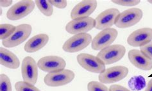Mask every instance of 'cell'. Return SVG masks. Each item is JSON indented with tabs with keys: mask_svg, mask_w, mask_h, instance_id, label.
I'll use <instances>...</instances> for the list:
<instances>
[{
	"mask_svg": "<svg viewBox=\"0 0 152 91\" xmlns=\"http://www.w3.org/2000/svg\"><path fill=\"white\" fill-rule=\"evenodd\" d=\"M129 74V69L123 66H117L106 69L98 76L99 82L102 84H113L122 80Z\"/></svg>",
	"mask_w": 152,
	"mask_h": 91,
	"instance_id": "obj_9",
	"label": "cell"
},
{
	"mask_svg": "<svg viewBox=\"0 0 152 91\" xmlns=\"http://www.w3.org/2000/svg\"><path fill=\"white\" fill-rule=\"evenodd\" d=\"M98 2L96 0H84L78 3L71 10V18L74 19L89 17L97 8Z\"/></svg>",
	"mask_w": 152,
	"mask_h": 91,
	"instance_id": "obj_15",
	"label": "cell"
},
{
	"mask_svg": "<svg viewBox=\"0 0 152 91\" xmlns=\"http://www.w3.org/2000/svg\"><path fill=\"white\" fill-rule=\"evenodd\" d=\"M152 41V28H142L133 31L127 39V42L133 47H141Z\"/></svg>",
	"mask_w": 152,
	"mask_h": 91,
	"instance_id": "obj_14",
	"label": "cell"
},
{
	"mask_svg": "<svg viewBox=\"0 0 152 91\" xmlns=\"http://www.w3.org/2000/svg\"><path fill=\"white\" fill-rule=\"evenodd\" d=\"M109 90L110 91H131L128 89L125 88V87L121 86L120 85H118V84L111 85L110 87Z\"/></svg>",
	"mask_w": 152,
	"mask_h": 91,
	"instance_id": "obj_28",
	"label": "cell"
},
{
	"mask_svg": "<svg viewBox=\"0 0 152 91\" xmlns=\"http://www.w3.org/2000/svg\"><path fill=\"white\" fill-rule=\"evenodd\" d=\"M13 1L12 0H1L0 1V5L1 7H8L12 4Z\"/></svg>",
	"mask_w": 152,
	"mask_h": 91,
	"instance_id": "obj_29",
	"label": "cell"
},
{
	"mask_svg": "<svg viewBox=\"0 0 152 91\" xmlns=\"http://www.w3.org/2000/svg\"><path fill=\"white\" fill-rule=\"evenodd\" d=\"M112 2L119 5L132 7L137 5L141 1L139 0H113Z\"/></svg>",
	"mask_w": 152,
	"mask_h": 91,
	"instance_id": "obj_25",
	"label": "cell"
},
{
	"mask_svg": "<svg viewBox=\"0 0 152 91\" xmlns=\"http://www.w3.org/2000/svg\"><path fill=\"white\" fill-rule=\"evenodd\" d=\"M50 2L52 5L60 9H65L67 5L66 0H50Z\"/></svg>",
	"mask_w": 152,
	"mask_h": 91,
	"instance_id": "obj_27",
	"label": "cell"
},
{
	"mask_svg": "<svg viewBox=\"0 0 152 91\" xmlns=\"http://www.w3.org/2000/svg\"><path fill=\"white\" fill-rule=\"evenodd\" d=\"M140 51L152 60V41L145 46L140 47Z\"/></svg>",
	"mask_w": 152,
	"mask_h": 91,
	"instance_id": "obj_26",
	"label": "cell"
},
{
	"mask_svg": "<svg viewBox=\"0 0 152 91\" xmlns=\"http://www.w3.org/2000/svg\"><path fill=\"white\" fill-rule=\"evenodd\" d=\"M75 74L73 71L62 69L48 73L44 78L45 84L51 87H61L69 84L74 80Z\"/></svg>",
	"mask_w": 152,
	"mask_h": 91,
	"instance_id": "obj_1",
	"label": "cell"
},
{
	"mask_svg": "<svg viewBox=\"0 0 152 91\" xmlns=\"http://www.w3.org/2000/svg\"><path fill=\"white\" fill-rule=\"evenodd\" d=\"M0 64L12 69H18L20 62L18 57L10 51L4 47H0Z\"/></svg>",
	"mask_w": 152,
	"mask_h": 91,
	"instance_id": "obj_18",
	"label": "cell"
},
{
	"mask_svg": "<svg viewBox=\"0 0 152 91\" xmlns=\"http://www.w3.org/2000/svg\"><path fill=\"white\" fill-rule=\"evenodd\" d=\"M35 3L32 0H23L10 8L7 12V17L11 21H17L25 17L35 9Z\"/></svg>",
	"mask_w": 152,
	"mask_h": 91,
	"instance_id": "obj_6",
	"label": "cell"
},
{
	"mask_svg": "<svg viewBox=\"0 0 152 91\" xmlns=\"http://www.w3.org/2000/svg\"><path fill=\"white\" fill-rule=\"evenodd\" d=\"M128 57L132 64L135 68L143 71L152 69V60L138 50H132L128 53Z\"/></svg>",
	"mask_w": 152,
	"mask_h": 91,
	"instance_id": "obj_16",
	"label": "cell"
},
{
	"mask_svg": "<svg viewBox=\"0 0 152 91\" xmlns=\"http://www.w3.org/2000/svg\"><path fill=\"white\" fill-rule=\"evenodd\" d=\"M120 14L117 9H109L102 12L95 19V28L98 30L111 28Z\"/></svg>",
	"mask_w": 152,
	"mask_h": 91,
	"instance_id": "obj_13",
	"label": "cell"
},
{
	"mask_svg": "<svg viewBox=\"0 0 152 91\" xmlns=\"http://www.w3.org/2000/svg\"><path fill=\"white\" fill-rule=\"evenodd\" d=\"M145 91H152V79L148 83V85Z\"/></svg>",
	"mask_w": 152,
	"mask_h": 91,
	"instance_id": "obj_30",
	"label": "cell"
},
{
	"mask_svg": "<svg viewBox=\"0 0 152 91\" xmlns=\"http://www.w3.org/2000/svg\"><path fill=\"white\" fill-rule=\"evenodd\" d=\"M118 35V31L111 28L102 30L99 32L91 42V47L94 50H102L111 44L116 39Z\"/></svg>",
	"mask_w": 152,
	"mask_h": 91,
	"instance_id": "obj_8",
	"label": "cell"
},
{
	"mask_svg": "<svg viewBox=\"0 0 152 91\" xmlns=\"http://www.w3.org/2000/svg\"><path fill=\"white\" fill-rule=\"evenodd\" d=\"M143 16L142 10L132 8L120 13L116 18L115 25L119 28H126L133 26L141 20Z\"/></svg>",
	"mask_w": 152,
	"mask_h": 91,
	"instance_id": "obj_2",
	"label": "cell"
},
{
	"mask_svg": "<svg viewBox=\"0 0 152 91\" xmlns=\"http://www.w3.org/2000/svg\"><path fill=\"white\" fill-rule=\"evenodd\" d=\"M125 53V46L121 44H114L101 50L98 53L97 57L105 65H110L121 60Z\"/></svg>",
	"mask_w": 152,
	"mask_h": 91,
	"instance_id": "obj_4",
	"label": "cell"
},
{
	"mask_svg": "<svg viewBox=\"0 0 152 91\" xmlns=\"http://www.w3.org/2000/svg\"><path fill=\"white\" fill-rule=\"evenodd\" d=\"M148 1L150 3L152 4V0H149V1Z\"/></svg>",
	"mask_w": 152,
	"mask_h": 91,
	"instance_id": "obj_31",
	"label": "cell"
},
{
	"mask_svg": "<svg viewBox=\"0 0 152 91\" xmlns=\"http://www.w3.org/2000/svg\"><path fill=\"white\" fill-rule=\"evenodd\" d=\"M37 66L41 70L50 73L64 69L66 62L64 59L61 57L51 55L40 58Z\"/></svg>",
	"mask_w": 152,
	"mask_h": 91,
	"instance_id": "obj_11",
	"label": "cell"
},
{
	"mask_svg": "<svg viewBox=\"0 0 152 91\" xmlns=\"http://www.w3.org/2000/svg\"><path fill=\"white\" fill-rule=\"evenodd\" d=\"M32 30V27L28 24H21L15 26L13 33L2 42L6 47H16L25 42L29 37Z\"/></svg>",
	"mask_w": 152,
	"mask_h": 91,
	"instance_id": "obj_3",
	"label": "cell"
},
{
	"mask_svg": "<svg viewBox=\"0 0 152 91\" xmlns=\"http://www.w3.org/2000/svg\"><path fill=\"white\" fill-rule=\"evenodd\" d=\"M35 5L45 16L50 17L53 14V8L50 1L46 0H36L35 1Z\"/></svg>",
	"mask_w": 152,
	"mask_h": 91,
	"instance_id": "obj_19",
	"label": "cell"
},
{
	"mask_svg": "<svg viewBox=\"0 0 152 91\" xmlns=\"http://www.w3.org/2000/svg\"><path fill=\"white\" fill-rule=\"evenodd\" d=\"M77 59L79 65L89 72L100 74L106 69L105 64L98 57L93 55L80 53Z\"/></svg>",
	"mask_w": 152,
	"mask_h": 91,
	"instance_id": "obj_7",
	"label": "cell"
},
{
	"mask_svg": "<svg viewBox=\"0 0 152 91\" xmlns=\"http://www.w3.org/2000/svg\"><path fill=\"white\" fill-rule=\"evenodd\" d=\"M129 85L132 90H141L146 86L145 79L142 76H134L129 80Z\"/></svg>",
	"mask_w": 152,
	"mask_h": 91,
	"instance_id": "obj_20",
	"label": "cell"
},
{
	"mask_svg": "<svg viewBox=\"0 0 152 91\" xmlns=\"http://www.w3.org/2000/svg\"><path fill=\"white\" fill-rule=\"evenodd\" d=\"M95 28V19L91 17L74 19L68 23L66 30L70 34L86 33Z\"/></svg>",
	"mask_w": 152,
	"mask_h": 91,
	"instance_id": "obj_10",
	"label": "cell"
},
{
	"mask_svg": "<svg viewBox=\"0 0 152 91\" xmlns=\"http://www.w3.org/2000/svg\"><path fill=\"white\" fill-rule=\"evenodd\" d=\"M93 41L92 36L89 33L75 35L64 42L63 50L67 53H77L89 46Z\"/></svg>",
	"mask_w": 152,
	"mask_h": 91,
	"instance_id": "obj_5",
	"label": "cell"
},
{
	"mask_svg": "<svg viewBox=\"0 0 152 91\" xmlns=\"http://www.w3.org/2000/svg\"><path fill=\"white\" fill-rule=\"evenodd\" d=\"M49 39V36L47 34L41 33L36 35L26 42L24 50L27 53L37 52L48 44Z\"/></svg>",
	"mask_w": 152,
	"mask_h": 91,
	"instance_id": "obj_17",
	"label": "cell"
},
{
	"mask_svg": "<svg viewBox=\"0 0 152 91\" xmlns=\"http://www.w3.org/2000/svg\"><path fill=\"white\" fill-rule=\"evenodd\" d=\"M38 66L34 59L26 57L21 65V73L23 81L30 84L35 85L38 78Z\"/></svg>",
	"mask_w": 152,
	"mask_h": 91,
	"instance_id": "obj_12",
	"label": "cell"
},
{
	"mask_svg": "<svg viewBox=\"0 0 152 91\" xmlns=\"http://www.w3.org/2000/svg\"><path fill=\"white\" fill-rule=\"evenodd\" d=\"M88 91H110L107 87L101 82L92 81L87 85Z\"/></svg>",
	"mask_w": 152,
	"mask_h": 91,
	"instance_id": "obj_24",
	"label": "cell"
},
{
	"mask_svg": "<svg viewBox=\"0 0 152 91\" xmlns=\"http://www.w3.org/2000/svg\"><path fill=\"white\" fill-rule=\"evenodd\" d=\"M0 91H12L10 78L5 74L0 75Z\"/></svg>",
	"mask_w": 152,
	"mask_h": 91,
	"instance_id": "obj_23",
	"label": "cell"
},
{
	"mask_svg": "<svg viewBox=\"0 0 152 91\" xmlns=\"http://www.w3.org/2000/svg\"><path fill=\"white\" fill-rule=\"evenodd\" d=\"M15 89L16 91H41L34 85L24 81H20L15 83Z\"/></svg>",
	"mask_w": 152,
	"mask_h": 91,
	"instance_id": "obj_22",
	"label": "cell"
},
{
	"mask_svg": "<svg viewBox=\"0 0 152 91\" xmlns=\"http://www.w3.org/2000/svg\"><path fill=\"white\" fill-rule=\"evenodd\" d=\"M15 26L10 24H1L0 25V39L5 40L9 38L13 33Z\"/></svg>",
	"mask_w": 152,
	"mask_h": 91,
	"instance_id": "obj_21",
	"label": "cell"
},
{
	"mask_svg": "<svg viewBox=\"0 0 152 91\" xmlns=\"http://www.w3.org/2000/svg\"><path fill=\"white\" fill-rule=\"evenodd\" d=\"M0 10H1V15H2V9H0Z\"/></svg>",
	"mask_w": 152,
	"mask_h": 91,
	"instance_id": "obj_32",
	"label": "cell"
}]
</instances>
